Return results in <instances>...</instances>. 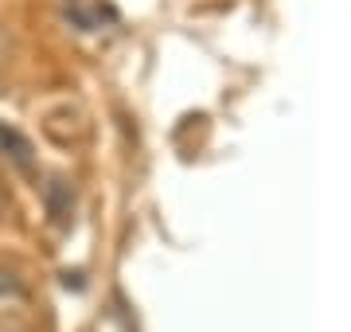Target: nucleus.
<instances>
[{"label": "nucleus", "mask_w": 351, "mask_h": 332, "mask_svg": "<svg viewBox=\"0 0 351 332\" xmlns=\"http://www.w3.org/2000/svg\"><path fill=\"white\" fill-rule=\"evenodd\" d=\"M0 149L8 153V161H12L20 172H32V165H36V156H32V141H27L20 129L0 126Z\"/></svg>", "instance_id": "nucleus-1"}, {"label": "nucleus", "mask_w": 351, "mask_h": 332, "mask_svg": "<svg viewBox=\"0 0 351 332\" xmlns=\"http://www.w3.org/2000/svg\"><path fill=\"white\" fill-rule=\"evenodd\" d=\"M16 294H24L20 278H16V274H8V270H0V297H16Z\"/></svg>", "instance_id": "nucleus-3"}, {"label": "nucleus", "mask_w": 351, "mask_h": 332, "mask_svg": "<svg viewBox=\"0 0 351 332\" xmlns=\"http://www.w3.org/2000/svg\"><path fill=\"white\" fill-rule=\"evenodd\" d=\"M4 211H8V192H4V180H0V219H4Z\"/></svg>", "instance_id": "nucleus-4"}, {"label": "nucleus", "mask_w": 351, "mask_h": 332, "mask_svg": "<svg viewBox=\"0 0 351 332\" xmlns=\"http://www.w3.org/2000/svg\"><path fill=\"white\" fill-rule=\"evenodd\" d=\"M106 16H113V12L106 4H98V0H71V8H66V20L75 27H82V32H98Z\"/></svg>", "instance_id": "nucleus-2"}]
</instances>
